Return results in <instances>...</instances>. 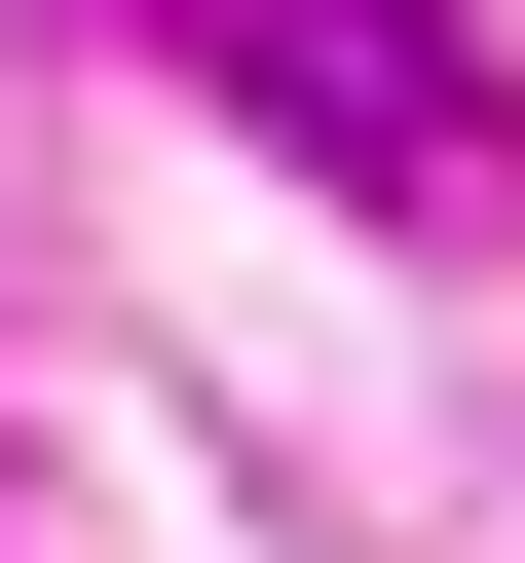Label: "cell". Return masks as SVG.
Segmentation results:
<instances>
[{"instance_id": "obj_1", "label": "cell", "mask_w": 525, "mask_h": 563, "mask_svg": "<svg viewBox=\"0 0 525 563\" xmlns=\"http://www.w3.org/2000/svg\"><path fill=\"white\" fill-rule=\"evenodd\" d=\"M150 38L225 113H301L338 188H488V38H450V0H150Z\"/></svg>"}]
</instances>
